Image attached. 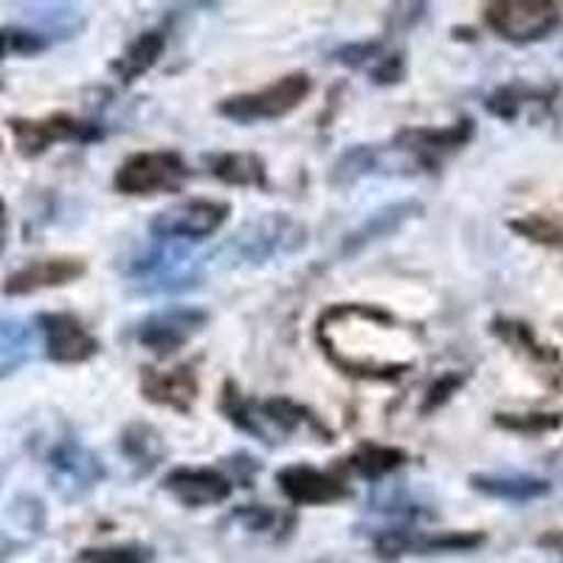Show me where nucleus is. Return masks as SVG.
<instances>
[{"label": "nucleus", "instance_id": "1", "mask_svg": "<svg viewBox=\"0 0 563 563\" xmlns=\"http://www.w3.org/2000/svg\"><path fill=\"white\" fill-rule=\"evenodd\" d=\"M220 411L229 417L231 426H238L256 440L274 442L276 437H290L299 429H310L321 437V442L333 440V431L327 429L321 417H316L308 406L296 404L290 397H268V400H249L238 389L234 380H225L220 395Z\"/></svg>", "mask_w": 563, "mask_h": 563}, {"label": "nucleus", "instance_id": "2", "mask_svg": "<svg viewBox=\"0 0 563 563\" xmlns=\"http://www.w3.org/2000/svg\"><path fill=\"white\" fill-rule=\"evenodd\" d=\"M308 245V229L299 220L271 211L251 220L231 238L229 251L238 263H265L276 254H296Z\"/></svg>", "mask_w": 563, "mask_h": 563}, {"label": "nucleus", "instance_id": "3", "mask_svg": "<svg viewBox=\"0 0 563 563\" xmlns=\"http://www.w3.org/2000/svg\"><path fill=\"white\" fill-rule=\"evenodd\" d=\"M313 82L308 74H288V77L276 79L265 90H254V93H238L220 102V115L240 124L254 122H271V119H282V115L294 113L305 99L310 97Z\"/></svg>", "mask_w": 563, "mask_h": 563}, {"label": "nucleus", "instance_id": "4", "mask_svg": "<svg viewBox=\"0 0 563 563\" xmlns=\"http://www.w3.org/2000/svg\"><path fill=\"white\" fill-rule=\"evenodd\" d=\"M563 12L552 0H499L487 3L485 23L510 43H536L550 37Z\"/></svg>", "mask_w": 563, "mask_h": 563}, {"label": "nucleus", "instance_id": "5", "mask_svg": "<svg viewBox=\"0 0 563 563\" xmlns=\"http://www.w3.org/2000/svg\"><path fill=\"white\" fill-rule=\"evenodd\" d=\"M192 175L178 153H135L115 169L113 186L122 195H158L178 192L184 180Z\"/></svg>", "mask_w": 563, "mask_h": 563}, {"label": "nucleus", "instance_id": "6", "mask_svg": "<svg viewBox=\"0 0 563 563\" xmlns=\"http://www.w3.org/2000/svg\"><path fill=\"white\" fill-rule=\"evenodd\" d=\"M14 135V147L23 158H37L45 150L70 141V144H93L104 139V130L97 122H82L68 113H52L45 119H9Z\"/></svg>", "mask_w": 563, "mask_h": 563}, {"label": "nucleus", "instance_id": "7", "mask_svg": "<svg viewBox=\"0 0 563 563\" xmlns=\"http://www.w3.org/2000/svg\"><path fill=\"white\" fill-rule=\"evenodd\" d=\"M45 471L54 490L65 499H79L104 476L102 462L77 437H59L45 451Z\"/></svg>", "mask_w": 563, "mask_h": 563}, {"label": "nucleus", "instance_id": "8", "mask_svg": "<svg viewBox=\"0 0 563 563\" xmlns=\"http://www.w3.org/2000/svg\"><path fill=\"white\" fill-rule=\"evenodd\" d=\"M474 139V119H460L449 128H411L395 135V150L406 155L411 169L434 173L449 155L460 153L467 141Z\"/></svg>", "mask_w": 563, "mask_h": 563}, {"label": "nucleus", "instance_id": "9", "mask_svg": "<svg viewBox=\"0 0 563 563\" xmlns=\"http://www.w3.org/2000/svg\"><path fill=\"white\" fill-rule=\"evenodd\" d=\"M229 214L231 206L223 200H184L169 209H161L150 220V231L155 240H206L223 229Z\"/></svg>", "mask_w": 563, "mask_h": 563}, {"label": "nucleus", "instance_id": "10", "mask_svg": "<svg viewBox=\"0 0 563 563\" xmlns=\"http://www.w3.org/2000/svg\"><path fill=\"white\" fill-rule=\"evenodd\" d=\"M206 321H209V313L200 308H169L135 324L133 335L144 350H150L158 358H169L173 352H178L198 333Z\"/></svg>", "mask_w": 563, "mask_h": 563}, {"label": "nucleus", "instance_id": "11", "mask_svg": "<svg viewBox=\"0 0 563 563\" xmlns=\"http://www.w3.org/2000/svg\"><path fill=\"white\" fill-rule=\"evenodd\" d=\"M45 355L54 364H85L99 352V339L70 313H43L37 319Z\"/></svg>", "mask_w": 563, "mask_h": 563}, {"label": "nucleus", "instance_id": "12", "mask_svg": "<svg viewBox=\"0 0 563 563\" xmlns=\"http://www.w3.org/2000/svg\"><path fill=\"white\" fill-rule=\"evenodd\" d=\"M276 485L288 496L294 505L316 507V505H335V501L350 499L352 490L341 476L330 471H319L313 465L296 462V465L276 471Z\"/></svg>", "mask_w": 563, "mask_h": 563}, {"label": "nucleus", "instance_id": "13", "mask_svg": "<svg viewBox=\"0 0 563 563\" xmlns=\"http://www.w3.org/2000/svg\"><path fill=\"white\" fill-rule=\"evenodd\" d=\"M88 265L79 256H45V260H34V263L23 265V268L12 271L3 282V294L7 296H29L37 290L63 288L85 276Z\"/></svg>", "mask_w": 563, "mask_h": 563}, {"label": "nucleus", "instance_id": "14", "mask_svg": "<svg viewBox=\"0 0 563 563\" xmlns=\"http://www.w3.org/2000/svg\"><path fill=\"white\" fill-rule=\"evenodd\" d=\"M164 490L173 493L184 507L223 505L234 485L218 467H175L164 476Z\"/></svg>", "mask_w": 563, "mask_h": 563}, {"label": "nucleus", "instance_id": "15", "mask_svg": "<svg viewBox=\"0 0 563 563\" xmlns=\"http://www.w3.org/2000/svg\"><path fill=\"white\" fill-rule=\"evenodd\" d=\"M198 375L192 364H180L175 369H144L141 372V395L150 404L167 406L175 411H189L198 400Z\"/></svg>", "mask_w": 563, "mask_h": 563}, {"label": "nucleus", "instance_id": "16", "mask_svg": "<svg viewBox=\"0 0 563 563\" xmlns=\"http://www.w3.org/2000/svg\"><path fill=\"white\" fill-rule=\"evenodd\" d=\"M417 214H422V203H417V200H400V203L384 206V209L375 211L364 225H358V229L352 231L350 238L344 240V254H358L366 245L389 238V234L404 229L409 220H415Z\"/></svg>", "mask_w": 563, "mask_h": 563}, {"label": "nucleus", "instance_id": "17", "mask_svg": "<svg viewBox=\"0 0 563 563\" xmlns=\"http://www.w3.org/2000/svg\"><path fill=\"white\" fill-rule=\"evenodd\" d=\"M471 487L501 501H532L550 493V482L525 474H474L471 476Z\"/></svg>", "mask_w": 563, "mask_h": 563}, {"label": "nucleus", "instance_id": "18", "mask_svg": "<svg viewBox=\"0 0 563 563\" xmlns=\"http://www.w3.org/2000/svg\"><path fill=\"white\" fill-rule=\"evenodd\" d=\"M164 48H167V34L158 32V29L139 34V37L128 45V52L110 65V70H113L122 82H135V79L144 77V74L158 63Z\"/></svg>", "mask_w": 563, "mask_h": 563}, {"label": "nucleus", "instance_id": "19", "mask_svg": "<svg viewBox=\"0 0 563 563\" xmlns=\"http://www.w3.org/2000/svg\"><path fill=\"white\" fill-rule=\"evenodd\" d=\"M206 167L218 180L229 186H260L268 184L265 161L251 153H214L206 155Z\"/></svg>", "mask_w": 563, "mask_h": 563}, {"label": "nucleus", "instance_id": "20", "mask_svg": "<svg viewBox=\"0 0 563 563\" xmlns=\"http://www.w3.org/2000/svg\"><path fill=\"white\" fill-rule=\"evenodd\" d=\"M119 445H122V454L128 456L130 465H135L139 474H150L164 460V454H167L161 434L153 426H147V422H130L128 429L122 431Z\"/></svg>", "mask_w": 563, "mask_h": 563}, {"label": "nucleus", "instance_id": "21", "mask_svg": "<svg viewBox=\"0 0 563 563\" xmlns=\"http://www.w3.org/2000/svg\"><path fill=\"white\" fill-rule=\"evenodd\" d=\"M404 462L406 451L391 449V445H380V442H361L358 449L350 454V460H346V467H350L355 476H361V479L380 482L389 474H395Z\"/></svg>", "mask_w": 563, "mask_h": 563}, {"label": "nucleus", "instance_id": "22", "mask_svg": "<svg viewBox=\"0 0 563 563\" xmlns=\"http://www.w3.org/2000/svg\"><path fill=\"white\" fill-rule=\"evenodd\" d=\"M493 335H499L507 346L512 350H519L521 355H527L530 361L536 364H544V366H558L561 364V352L555 346H547L538 341L536 330L525 321H516V319H496L493 321Z\"/></svg>", "mask_w": 563, "mask_h": 563}, {"label": "nucleus", "instance_id": "23", "mask_svg": "<svg viewBox=\"0 0 563 563\" xmlns=\"http://www.w3.org/2000/svg\"><path fill=\"white\" fill-rule=\"evenodd\" d=\"M389 167V153L384 147H369V144H358V147L346 150L339 161H335L330 180L335 186H352L358 184L361 178L380 173Z\"/></svg>", "mask_w": 563, "mask_h": 563}, {"label": "nucleus", "instance_id": "24", "mask_svg": "<svg viewBox=\"0 0 563 563\" xmlns=\"http://www.w3.org/2000/svg\"><path fill=\"white\" fill-rule=\"evenodd\" d=\"M550 99L552 97L550 93H544V90L516 82V85H505V88L496 90V93H493V97L485 102V108L490 110L493 115L505 119V122H512V119H516V115L527 108V104H550Z\"/></svg>", "mask_w": 563, "mask_h": 563}, {"label": "nucleus", "instance_id": "25", "mask_svg": "<svg viewBox=\"0 0 563 563\" xmlns=\"http://www.w3.org/2000/svg\"><path fill=\"white\" fill-rule=\"evenodd\" d=\"M32 346V330L23 321L0 319V375L18 369Z\"/></svg>", "mask_w": 563, "mask_h": 563}, {"label": "nucleus", "instance_id": "26", "mask_svg": "<svg viewBox=\"0 0 563 563\" xmlns=\"http://www.w3.org/2000/svg\"><path fill=\"white\" fill-rule=\"evenodd\" d=\"M510 229L521 238L532 240V243L550 245V249L563 251V223L555 218H547V214H527L521 220H512Z\"/></svg>", "mask_w": 563, "mask_h": 563}, {"label": "nucleus", "instance_id": "27", "mask_svg": "<svg viewBox=\"0 0 563 563\" xmlns=\"http://www.w3.org/2000/svg\"><path fill=\"white\" fill-rule=\"evenodd\" d=\"M234 521H240V527H245L249 532H276V536H288V527L294 525V516H285L279 510H271V507H240L234 512Z\"/></svg>", "mask_w": 563, "mask_h": 563}, {"label": "nucleus", "instance_id": "28", "mask_svg": "<svg viewBox=\"0 0 563 563\" xmlns=\"http://www.w3.org/2000/svg\"><path fill=\"white\" fill-rule=\"evenodd\" d=\"M496 426L516 434H547L563 426V415H544V411H530V415H496Z\"/></svg>", "mask_w": 563, "mask_h": 563}, {"label": "nucleus", "instance_id": "29", "mask_svg": "<svg viewBox=\"0 0 563 563\" xmlns=\"http://www.w3.org/2000/svg\"><path fill=\"white\" fill-rule=\"evenodd\" d=\"M150 561H153V552L135 544L108 547V550H85L77 555V563H150Z\"/></svg>", "mask_w": 563, "mask_h": 563}, {"label": "nucleus", "instance_id": "30", "mask_svg": "<svg viewBox=\"0 0 563 563\" xmlns=\"http://www.w3.org/2000/svg\"><path fill=\"white\" fill-rule=\"evenodd\" d=\"M462 386H465V375H462V372H445L442 378H437L434 384L426 389L420 411L422 415H431V411H437L442 404H449L451 395H456Z\"/></svg>", "mask_w": 563, "mask_h": 563}, {"label": "nucleus", "instance_id": "31", "mask_svg": "<svg viewBox=\"0 0 563 563\" xmlns=\"http://www.w3.org/2000/svg\"><path fill=\"white\" fill-rule=\"evenodd\" d=\"M538 544L547 547V550H552V552H558V555L563 558V530L547 532V536L538 538Z\"/></svg>", "mask_w": 563, "mask_h": 563}, {"label": "nucleus", "instance_id": "32", "mask_svg": "<svg viewBox=\"0 0 563 563\" xmlns=\"http://www.w3.org/2000/svg\"><path fill=\"white\" fill-rule=\"evenodd\" d=\"M9 52H12V34L0 29V59L7 57Z\"/></svg>", "mask_w": 563, "mask_h": 563}, {"label": "nucleus", "instance_id": "33", "mask_svg": "<svg viewBox=\"0 0 563 563\" xmlns=\"http://www.w3.org/2000/svg\"><path fill=\"white\" fill-rule=\"evenodd\" d=\"M0 234H7V203L0 200Z\"/></svg>", "mask_w": 563, "mask_h": 563}, {"label": "nucleus", "instance_id": "34", "mask_svg": "<svg viewBox=\"0 0 563 563\" xmlns=\"http://www.w3.org/2000/svg\"><path fill=\"white\" fill-rule=\"evenodd\" d=\"M3 245H7V238H3V234H0V251H3Z\"/></svg>", "mask_w": 563, "mask_h": 563}, {"label": "nucleus", "instance_id": "35", "mask_svg": "<svg viewBox=\"0 0 563 563\" xmlns=\"http://www.w3.org/2000/svg\"><path fill=\"white\" fill-rule=\"evenodd\" d=\"M0 150H3V141H0Z\"/></svg>", "mask_w": 563, "mask_h": 563}]
</instances>
